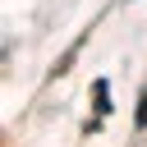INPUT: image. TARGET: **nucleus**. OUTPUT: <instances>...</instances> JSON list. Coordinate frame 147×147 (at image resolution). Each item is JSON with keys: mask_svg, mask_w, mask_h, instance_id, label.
I'll use <instances>...</instances> for the list:
<instances>
[{"mask_svg": "<svg viewBox=\"0 0 147 147\" xmlns=\"http://www.w3.org/2000/svg\"><path fill=\"white\" fill-rule=\"evenodd\" d=\"M138 124L147 129V87H142V96H138Z\"/></svg>", "mask_w": 147, "mask_h": 147, "instance_id": "nucleus-1", "label": "nucleus"}]
</instances>
